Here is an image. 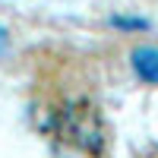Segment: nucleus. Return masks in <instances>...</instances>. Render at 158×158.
I'll return each instance as SVG.
<instances>
[{"label": "nucleus", "mask_w": 158, "mask_h": 158, "mask_svg": "<svg viewBox=\"0 0 158 158\" xmlns=\"http://www.w3.org/2000/svg\"><path fill=\"white\" fill-rule=\"evenodd\" d=\"M133 67L146 82H158V48H139L133 54Z\"/></svg>", "instance_id": "1"}, {"label": "nucleus", "mask_w": 158, "mask_h": 158, "mask_svg": "<svg viewBox=\"0 0 158 158\" xmlns=\"http://www.w3.org/2000/svg\"><path fill=\"white\" fill-rule=\"evenodd\" d=\"M142 158H158V146H155V149H149V152L142 155Z\"/></svg>", "instance_id": "2"}]
</instances>
